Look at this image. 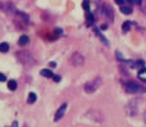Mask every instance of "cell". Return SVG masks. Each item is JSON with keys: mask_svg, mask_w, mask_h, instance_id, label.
<instances>
[{"mask_svg": "<svg viewBox=\"0 0 146 127\" xmlns=\"http://www.w3.org/2000/svg\"><path fill=\"white\" fill-rule=\"evenodd\" d=\"M15 57H17V61L22 64L26 68H32L36 64V59L35 57L32 55V53H30L28 50H19L15 53Z\"/></svg>", "mask_w": 146, "mask_h": 127, "instance_id": "obj_1", "label": "cell"}, {"mask_svg": "<svg viewBox=\"0 0 146 127\" xmlns=\"http://www.w3.org/2000/svg\"><path fill=\"white\" fill-rule=\"evenodd\" d=\"M124 90L129 94H142V92H146V87H144L142 85L137 84L135 81H126L123 84Z\"/></svg>", "mask_w": 146, "mask_h": 127, "instance_id": "obj_2", "label": "cell"}, {"mask_svg": "<svg viewBox=\"0 0 146 127\" xmlns=\"http://www.w3.org/2000/svg\"><path fill=\"white\" fill-rule=\"evenodd\" d=\"M101 84H103V81H101L100 77H95L92 81L86 82L85 86H83V90H85L87 94H92V92H95L96 90L99 89V86H100Z\"/></svg>", "mask_w": 146, "mask_h": 127, "instance_id": "obj_3", "label": "cell"}, {"mask_svg": "<svg viewBox=\"0 0 146 127\" xmlns=\"http://www.w3.org/2000/svg\"><path fill=\"white\" fill-rule=\"evenodd\" d=\"M85 117L90 118L92 122H96V123H103L104 122V117L103 114H101L99 110L94 109V108H91V109H88L87 112L85 113Z\"/></svg>", "mask_w": 146, "mask_h": 127, "instance_id": "obj_4", "label": "cell"}, {"mask_svg": "<svg viewBox=\"0 0 146 127\" xmlns=\"http://www.w3.org/2000/svg\"><path fill=\"white\" fill-rule=\"evenodd\" d=\"M69 62H71L72 66H74V67H82L83 63H85V57H83L81 53L76 51V53H73L71 55Z\"/></svg>", "mask_w": 146, "mask_h": 127, "instance_id": "obj_5", "label": "cell"}, {"mask_svg": "<svg viewBox=\"0 0 146 127\" xmlns=\"http://www.w3.org/2000/svg\"><path fill=\"white\" fill-rule=\"evenodd\" d=\"M101 10H103L104 15H105V18L109 21V22H113L114 21V10L111 9V7L109 4H104L103 8H101Z\"/></svg>", "mask_w": 146, "mask_h": 127, "instance_id": "obj_6", "label": "cell"}, {"mask_svg": "<svg viewBox=\"0 0 146 127\" xmlns=\"http://www.w3.org/2000/svg\"><path fill=\"white\" fill-rule=\"evenodd\" d=\"M67 107H68V104H67V103H64V104H62L60 107H59V109L56 110V113H55V117H54V121H55V122H59V121L64 117L66 110H67Z\"/></svg>", "mask_w": 146, "mask_h": 127, "instance_id": "obj_7", "label": "cell"}, {"mask_svg": "<svg viewBox=\"0 0 146 127\" xmlns=\"http://www.w3.org/2000/svg\"><path fill=\"white\" fill-rule=\"evenodd\" d=\"M94 32H95V33H96V36H99V39H100V40H101V41H103V43H104V44H105V45H106V46H109V41H108V40H106V37H105V36H104V35H103V33H101V32H100V30H98V28H94Z\"/></svg>", "mask_w": 146, "mask_h": 127, "instance_id": "obj_8", "label": "cell"}, {"mask_svg": "<svg viewBox=\"0 0 146 127\" xmlns=\"http://www.w3.org/2000/svg\"><path fill=\"white\" fill-rule=\"evenodd\" d=\"M28 43H30V37H28L27 35L21 36L19 40H18V45H19V46H25V45H27Z\"/></svg>", "mask_w": 146, "mask_h": 127, "instance_id": "obj_9", "label": "cell"}, {"mask_svg": "<svg viewBox=\"0 0 146 127\" xmlns=\"http://www.w3.org/2000/svg\"><path fill=\"white\" fill-rule=\"evenodd\" d=\"M40 74L41 76H44V77H46V78H53L54 77V73H53L51 69H41Z\"/></svg>", "mask_w": 146, "mask_h": 127, "instance_id": "obj_10", "label": "cell"}, {"mask_svg": "<svg viewBox=\"0 0 146 127\" xmlns=\"http://www.w3.org/2000/svg\"><path fill=\"white\" fill-rule=\"evenodd\" d=\"M17 15L21 18V19H23V22L27 25V23H30V17H28V14H26L25 12H18Z\"/></svg>", "mask_w": 146, "mask_h": 127, "instance_id": "obj_11", "label": "cell"}, {"mask_svg": "<svg viewBox=\"0 0 146 127\" xmlns=\"http://www.w3.org/2000/svg\"><path fill=\"white\" fill-rule=\"evenodd\" d=\"M36 100H37V95H36L35 92H30V94H28V98H27L28 104H33Z\"/></svg>", "mask_w": 146, "mask_h": 127, "instance_id": "obj_12", "label": "cell"}, {"mask_svg": "<svg viewBox=\"0 0 146 127\" xmlns=\"http://www.w3.org/2000/svg\"><path fill=\"white\" fill-rule=\"evenodd\" d=\"M17 87H18L17 81H14V80H10V81H8V89H9V90L14 91V90H17Z\"/></svg>", "mask_w": 146, "mask_h": 127, "instance_id": "obj_13", "label": "cell"}, {"mask_svg": "<svg viewBox=\"0 0 146 127\" xmlns=\"http://www.w3.org/2000/svg\"><path fill=\"white\" fill-rule=\"evenodd\" d=\"M121 12L123 13V14H127V15H129L132 13V8H129V7H127V5H121Z\"/></svg>", "mask_w": 146, "mask_h": 127, "instance_id": "obj_14", "label": "cell"}, {"mask_svg": "<svg viewBox=\"0 0 146 127\" xmlns=\"http://www.w3.org/2000/svg\"><path fill=\"white\" fill-rule=\"evenodd\" d=\"M86 19H87V25L88 26H92L94 21H95V18H94V15L91 14L90 12H86Z\"/></svg>", "mask_w": 146, "mask_h": 127, "instance_id": "obj_15", "label": "cell"}, {"mask_svg": "<svg viewBox=\"0 0 146 127\" xmlns=\"http://www.w3.org/2000/svg\"><path fill=\"white\" fill-rule=\"evenodd\" d=\"M131 25H132V22H129V21L124 22L123 25H122V31H123V32H128L129 28H131Z\"/></svg>", "mask_w": 146, "mask_h": 127, "instance_id": "obj_16", "label": "cell"}, {"mask_svg": "<svg viewBox=\"0 0 146 127\" xmlns=\"http://www.w3.org/2000/svg\"><path fill=\"white\" fill-rule=\"evenodd\" d=\"M8 50H9V44L8 43H1L0 44V51H1V53H7Z\"/></svg>", "mask_w": 146, "mask_h": 127, "instance_id": "obj_17", "label": "cell"}, {"mask_svg": "<svg viewBox=\"0 0 146 127\" xmlns=\"http://www.w3.org/2000/svg\"><path fill=\"white\" fill-rule=\"evenodd\" d=\"M82 7H83V9H85L86 12H88V9H90V0H83Z\"/></svg>", "mask_w": 146, "mask_h": 127, "instance_id": "obj_18", "label": "cell"}, {"mask_svg": "<svg viewBox=\"0 0 146 127\" xmlns=\"http://www.w3.org/2000/svg\"><path fill=\"white\" fill-rule=\"evenodd\" d=\"M115 55H117V59H118V61H121V62H127L126 59L123 58V55H122V54L119 53V51H117V53H115Z\"/></svg>", "mask_w": 146, "mask_h": 127, "instance_id": "obj_19", "label": "cell"}, {"mask_svg": "<svg viewBox=\"0 0 146 127\" xmlns=\"http://www.w3.org/2000/svg\"><path fill=\"white\" fill-rule=\"evenodd\" d=\"M53 78H54V81H55V82H59V81L62 80V77H60V76H58V74H54Z\"/></svg>", "mask_w": 146, "mask_h": 127, "instance_id": "obj_20", "label": "cell"}, {"mask_svg": "<svg viewBox=\"0 0 146 127\" xmlns=\"http://www.w3.org/2000/svg\"><path fill=\"white\" fill-rule=\"evenodd\" d=\"M0 81H1V82L7 81V77H5V74H4V73H0Z\"/></svg>", "mask_w": 146, "mask_h": 127, "instance_id": "obj_21", "label": "cell"}, {"mask_svg": "<svg viewBox=\"0 0 146 127\" xmlns=\"http://www.w3.org/2000/svg\"><path fill=\"white\" fill-rule=\"evenodd\" d=\"M115 3L117 4H119V5H126L124 3H126V0H115Z\"/></svg>", "mask_w": 146, "mask_h": 127, "instance_id": "obj_22", "label": "cell"}, {"mask_svg": "<svg viewBox=\"0 0 146 127\" xmlns=\"http://www.w3.org/2000/svg\"><path fill=\"white\" fill-rule=\"evenodd\" d=\"M145 72H146V67H142V68L140 69V72H139V76H141V74L145 73Z\"/></svg>", "mask_w": 146, "mask_h": 127, "instance_id": "obj_23", "label": "cell"}, {"mask_svg": "<svg viewBox=\"0 0 146 127\" xmlns=\"http://www.w3.org/2000/svg\"><path fill=\"white\" fill-rule=\"evenodd\" d=\"M55 66H56L55 62H50V63H49V67H51V68H55Z\"/></svg>", "mask_w": 146, "mask_h": 127, "instance_id": "obj_24", "label": "cell"}, {"mask_svg": "<svg viewBox=\"0 0 146 127\" xmlns=\"http://www.w3.org/2000/svg\"><path fill=\"white\" fill-rule=\"evenodd\" d=\"M141 0H133V4H136V5H141Z\"/></svg>", "mask_w": 146, "mask_h": 127, "instance_id": "obj_25", "label": "cell"}, {"mask_svg": "<svg viewBox=\"0 0 146 127\" xmlns=\"http://www.w3.org/2000/svg\"><path fill=\"white\" fill-rule=\"evenodd\" d=\"M106 28H108V26L106 25H101L100 26V30H106Z\"/></svg>", "mask_w": 146, "mask_h": 127, "instance_id": "obj_26", "label": "cell"}, {"mask_svg": "<svg viewBox=\"0 0 146 127\" xmlns=\"http://www.w3.org/2000/svg\"><path fill=\"white\" fill-rule=\"evenodd\" d=\"M12 127H18V122H17V121H14V122H13Z\"/></svg>", "mask_w": 146, "mask_h": 127, "instance_id": "obj_27", "label": "cell"}, {"mask_svg": "<svg viewBox=\"0 0 146 127\" xmlns=\"http://www.w3.org/2000/svg\"><path fill=\"white\" fill-rule=\"evenodd\" d=\"M126 1H128L129 4H133V0H126Z\"/></svg>", "mask_w": 146, "mask_h": 127, "instance_id": "obj_28", "label": "cell"}, {"mask_svg": "<svg viewBox=\"0 0 146 127\" xmlns=\"http://www.w3.org/2000/svg\"><path fill=\"white\" fill-rule=\"evenodd\" d=\"M145 121H146V120H145Z\"/></svg>", "mask_w": 146, "mask_h": 127, "instance_id": "obj_29", "label": "cell"}]
</instances>
